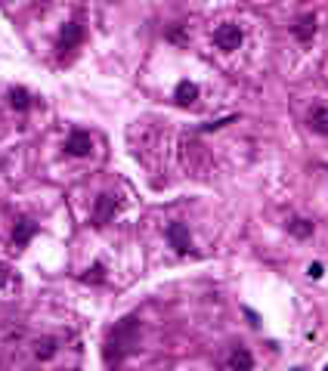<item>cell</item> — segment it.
<instances>
[{"label":"cell","mask_w":328,"mask_h":371,"mask_svg":"<svg viewBox=\"0 0 328 371\" xmlns=\"http://www.w3.org/2000/svg\"><path fill=\"white\" fill-rule=\"evenodd\" d=\"M118 207H121L118 195H112V192H103V195L96 198V204H93V226H108V223L115 220Z\"/></svg>","instance_id":"cell-3"},{"label":"cell","mask_w":328,"mask_h":371,"mask_svg":"<svg viewBox=\"0 0 328 371\" xmlns=\"http://www.w3.org/2000/svg\"><path fill=\"white\" fill-rule=\"evenodd\" d=\"M65 152L74 158H84V155H90L93 152V136L90 133H84V130H74L69 139H65Z\"/></svg>","instance_id":"cell-5"},{"label":"cell","mask_w":328,"mask_h":371,"mask_svg":"<svg viewBox=\"0 0 328 371\" xmlns=\"http://www.w3.org/2000/svg\"><path fill=\"white\" fill-rule=\"evenodd\" d=\"M316 34V16H300V22L294 25V37L297 40H310Z\"/></svg>","instance_id":"cell-14"},{"label":"cell","mask_w":328,"mask_h":371,"mask_svg":"<svg viewBox=\"0 0 328 371\" xmlns=\"http://www.w3.org/2000/svg\"><path fill=\"white\" fill-rule=\"evenodd\" d=\"M84 278H87V282H103V266H93V269H87V275H84Z\"/></svg>","instance_id":"cell-17"},{"label":"cell","mask_w":328,"mask_h":371,"mask_svg":"<svg viewBox=\"0 0 328 371\" xmlns=\"http://www.w3.org/2000/svg\"><path fill=\"white\" fill-rule=\"evenodd\" d=\"M316 229L313 220H304V217H294V220H288V232L294 235V238H310Z\"/></svg>","instance_id":"cell-13"},{"label":"cell","mask_w":328,"mask_h":371,"mask_svg":"<svg viewBox=\"0 0 328 371\" xmlns=\"http://www.w3.org/2000/svg\"><path fill=\"white\" fill-rule=\"evenodd\" d=\"M173 99L180 105H192L198 99V84H192V81H180L176 84V90H173Z\"/></svg>","instance_id":"cell-9"},{"label":"cell","mask_w":328,"mask_h":371,"mask_svg":"<svg viewBox=\"0 0 328 371\" xmlns=\"http://www.w3.org/2000/svg\"><path fill=\"white\" fill-rule=\"evenodd\" d=\"M167 241H171V248L176 251V254H186V251L192 248L189 229L183 223H171V226H167Z\"/></svg>","instance_id":"cell-6"},{"label":"cell","mask_w":328,"mask_h":371,"mask_svg":"<svg viewBox=\"0 0 328 371\" xmlns=\"http://www.w3.org/2000/svg\"><path fill=\"white\" fill-rule=\"evenodd\" d=\"M325 371H328V368H325Z\"/></svg>","instance_id":"cell-20"},{"label":"cell","mask_w":328,"mask_h":371,"mask_svg":"<svg viewBox=\"0 0 328 371\" xmlns=\"http://www.w3.org/2000/svg\"><path fill=\"white\" fill-rule=\"evenodd\" d=\"M322 272H325L322 263H310V266H307V275H310V278H322Z\"/></svg>","instance_id":"cell-18"},{"label":"cell","mask_w":328,"mask_h":371,"mask_svg":"<svg viewBox=\"0 0 328 371\" xmlns=\"http://www.w3.org/2000/svg\"><path fill=\"white\" fill-rule=\"evenodd\" d=\"M10 102H13V108H19V112H25V108L31 105V96H28V90H10Z\"/></svg>","instance_id":"cell-15"},{"label":"cell","mask_w":328,"mask_h":371,"mask_svg":"<svg viewBox=\"0 0 328 371\" xmlns=\"http://www.w3.org/2000/svg\"><path fill=\"white\" fill-rule=\"evenodd\" d=\"M6 282H10V266H6V263H0V288H3Z\"/></svg>","instance_id":"cell-19"},{"label":"cell","mask_w":328,"mask_h":371,"mask_svg":"<svg viewBox=\"0 0 328 371\" xmlns=\"http://www.w3.org/2000/svg\"><path fill=\"white\" fill-rule=\"evenodd\" d=\"M81 37H84L81 22H69L62 28V34H59V50H62V53H65V50H74V47L81 44Z\"/></svg>","instance_id":"cell-7"},{"label":"cell","mask_w":328,"mask_h":371,"mask_svg":"<svg viewBox=\"0 0 328 371\" xmlns=\"http://www.w3.org/2000/svg\"><path fill=\"white\" fill-rule=\"evenodd\" d=\"M310 130L319 136H328V105H319L310 112Z\"/></svg>","instance_id":"cell-10"},{"label":"cell","mask_w":328,"mask_h":371,"mask_svg":"<svg viewBox=\"0 0 328 371\" xmlns=\"http://www.w3.org/2000/svg\"><path fill=\"white\" fill-rule=\"evenodd\" d=\"M229 368L232 371H251V368H254V359H251V353L245 347H235L229 353Z\"/></svg>","instance_id":"cell-11"},{"label":"cell","mask_w":328,"mask_h":371,"mask_svg":"<svg viewBox=\"0 0 328 371\" xmlns=\"http://www.w3.org/2000/svg\"><path fill=\"white\" fill-rule=\"evenodd\" d=\"M35 232H37V223H35V220H25V217H22V220L16 223V229H13V244H16V248H25V244H28V238H31Z\"/></svg>","instance_id":"cell-8"},{"label":"cell","mask_w":328,"mask_h":371,"mask_svg":"<svg viewBox=\"0 0 328 371\" xmlns=\"http://www.w3.org/2000/svg\"><path fill=\"white\" fill-rule=\"evenodd\" d=\"M183 161H186L189 170H195L198 176L207 173V161H211V155H207V149L201 146L195 139H183Z\"/></svg>","instance_id":"cell-2"},{"label":"cell","mask_w":328,"mask_h":371,"mask_svg":"<svg viewBox=\"0 0 328 371\" xmlns=\"http://www.w3.org/2000/svg\"><path fill=\"white\" fill-rule=\"evenodd\" d=\"M56 353H59V340H56V337H40V340L35 343V359H40V362L53 359Z\"/></svg>","instance_id":"cell-12"},{"label":"cell","mask_w":328,"mask_h":371,"mask_svg":"<svg viewBox=\"0 0 328 371\" xmlns=\"http://www.w3.org/2000/svg\"><path fill=\"white\" fill-rule=\"evenodd\" d=\"M235 121V115H229V118H220V121H211V124H205V133H211V130H220V127H226V124H232Z\"/></svg>","instance_id":"cell-16"},{"label":"cell","mask_w":328,"mask_h":371,"mask_svg":"<svg viewBox=\"0 0 328 371\" xmlns=\"http://www.w3.org/2000/svg\"><path fill=\"white\" fill-rule=\"evenodd\" d=\"M242 40H245V34H242V28H239V25H232V22H226V25H220V28L214 31V44H217V50H223V53L239 50Z\"/></svg>","instance_id":"cell-4"},{"label":"cell","mask_w":328,"mask_h":371,"mask_svg":"<svg viewBox=\"0 0 328 371\" xmlns=\"http://www.w3.org/2000/svg\"><path fill=\"white\" fill-rule=\"evenodd\" d=\"M137 340H139V319L137 316H127V319H121V322H115V328L105 334V347H103L105 362L108 365L121 362L133 347H137Z\"/></svg>","instance_id":"cell-1"}]
</instances>
